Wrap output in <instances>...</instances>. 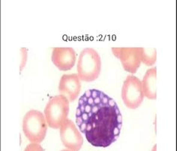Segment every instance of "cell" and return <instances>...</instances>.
Instances as JSON below:
<instances>
[{
  "mask_svg": "<svg viewBox=\"0 0 177 151\" xmlns=\"http://www.w3.org/2000/svg\"><path fill=\"white\" fill-rule=\"evenodd\" d=\"M88 123L92 126L91 131L84 133L88 141L93 146L107 147L119 136L122 117L117 106H104L90 117Z\"/></svg>",
  "mask_w": 177,
  "mask_h": 151,
  "instance_id": "cell-1",
  "label": "cell"
},
{
  "mask_svg": "<svg viewBox=\"0 0 177 151\" xmlns=\"http://www.w3.org/2000/svg\"><path fill=\"white\" fill-rule=\"evenodd\" d=\"M102 61L98 52L93 48H85L79 56L77 75L80 80L91 82L99 78Z\"/></svg>",
  "mask_w": 177,
  "mask_h": 151,
  "instance_id": "cell-2",
  "label": "cell"
},
{
  "mask_svg": "<svg viewBox=\"0 0 177 151\" xmlns=\"http://www.w3.org/2000/svg\"><path fill=\"white\" fill-rule=\"evenodd\" d=\"M47 131V121L42 112L37 110L26 112L23 120V132L31 143L42 142Z\"/></svg>",
  "mask_w": 177,
  "mask_h": 151,
  "instance_id": "cell-3",
  "label": "cell"
},
{
  "mask_svg": "<svg viewBox=\"0 0 177 151\" xmlns=\"http://www.w3.org/2000/svg\"><path fill=\"white\" fill-rule=\"evenodd\" d=\"M69 113V101L63 95H56L51 97L44 109L47 124L50 128H60Z\"/></svg>",
  "mask_w": 177,
  "mask_h": 151,
  "instance_id": "cell-4",
  "label": "cell"
},
{
  "mask_svg": "<svg viewBox=\"0 0 177 151\" xmlns=\"http://www.w3.org/2000/svg\"><path fill=\"white\" fill-rule=\"evenodd\" d=\"M122 99L128 108L136 109L144 99L142 82L134 75L128 76L122 88Z\"/></svg>",
  "mask_w": 177,
  "mask_h": 151,
  "instance_id": "cell-5",
  "label": "cell"
},
{
  "mask_svg": "<svg viewBox=\"0 0 177 151\" xmlns=\"http://www.w3.org/2000/svg\"><path fill=\"white\" fill-rule=\"evenodd\" d=\"M112 52L127 72L136 73L141 64L140 47H113Z\"/></svg>",
  "mask_w": 177,
  "mask_h": 151,
  "instance_id": "cell-6",
  "label": "cell"
},
{
  "mask_svg": "<svg viewBox=\"0 0 177 151\" xmlns=\"http://www.w3.org/2000/svg\"><path fill=\"white\" fill-rule=\"evenodd\" d=\"M60 138L67 149L79 151L83 144V136L71 120L67 118L60 128Z\"/></svg>",
  "mask_w": 177,
  "mask_h": 151,
  "instance_id": "cell-7",
  "label": "cell"
},
{
  "mask_svg": "<svg viewBox=\"0 0 177 151\" xmlns=\"http://www.w3.org/2000/svg\"><path fill=\"white\" fill-rule=\"evenodd\" d=\"M51 60L59 70H70L75 64L76 53L71 47H54Z\"/></svg>",
  "mask_w": 177,
  "mask_h": 151,
  "instance_id": "cell-8",
  "label": "cell"
},
{
  "mask_svg": "<svg viewBox=\"0 0 177 151\" xmlns=\"http://www.w3.org/2000/svg\"><path fill=\"white\" fill-rule=\"evenodd\" d=\"M81 89V82L78 75L76 73L62 76L59 84V91L70 102L77 99Z\"/></svg>",
  "mask_w": 177,
  "mask_h": 151,
  "instance_id": "cell-9",
  "label": "cell"
},
{
  "mask_svg": "<svg viewBox=\"0 0 177 151\" xmlns=\"http://www.w3.org/2000/svg\"><path fill=\"white\" fill-rule=\"evenodd\" d=\"M157 68L153 67L147 70L143 76L142 82V88L144 97L149 100H156L157 98Z\"/></svg>",
  "mask_w": 177,
  "mask_h": 151,
  "instance_id": "cell-10",
  "label": "cell"
},
{
  "mask_svg": "<svg viewBox=\"0 0 177 151\" xmlns=\"http://www.w3.org/2000/svg\"><path fill=\"white\" fill-rule=\"evenodd\" d=\"M141 62L146 66H152L154 64L157 58V53L155 48H145L140 47Z\"/></svg>",
  "mask_w": 177,
  "mask_h": 151,
  "instance_id": "cell-11",
  "label": "cell"
},
{
  "mask_svg": "<svg viewBox=\"0 0 177 151\" xmlns=\"http://www.w3.org/2000/svg\"><path fill=\"white\" fill-rule=\"evenodd\" d=\"M24 151H44L42 147L37 143H31L26 146Z\"/></svg>",
  "mask_w": 177,
  "mask_h": 151,
  "instance_id": "cell-12",
  "label": "cell"
},
{
  "mask_svg": "<svg viewBox=\"0 0 177 151\" xmlns=\"http://www.w3.org/2000/svg\"><path fill=\"white\" fill-rule=\"evenodd\" d=\"M20 53H21L22 58H21V63H20V71L23 69L25 67L26 62V58H27V50L26 48H21L20 49Z\"/></svg>",
  "mask_w": 177,
  "mask_h": 151,
  "instance_id": "cell-13",
  "label": "cell"
},
{
  "mask_svg": "<svg viewBox=\"0 0 177 151\" xmlns=\"http://www.w3.org/2000/svg\"><path fill=\"white\" fill-rule=\"evenodd\" d=\"M109 99H110V97H108L107 94H105V95H104V97L102 98V100H101V103H102L104 106H109V105H108Z\"/></svg>",
  "mask_w": 177,
  "mask_h": 151,
  "instance_id": "cell-14",
  "label": "cell"
},
{
  "mask_svg": "<svg viewBox=\"0 0 177 151\" xmlns=\"http://www.w3.org/2000/svg\"><path fill=\"white\" fill-rule=\"evenodd\" d=\"M91 92H92V95H91L92 98L96 99V97H99V95H100L101 91H99V90H96V89H92Z\"/></svg>",
  "mask_w": 177,
  "mask_h": 151,
  "instance_id": "cell-15",
  "label": "cell"
},
{
  "mask_svg": "<svg viewBox=\"0 0 177 151\" xmlns=\"http://www.w3.org/2000/svg\"><path fill=\"white\" fill-rule=\"evenodd\" d=\"M87 123L88 122H84V121H83V124H82L81 125H80V127H79V129H80V131L81 132L85 133V132H86V126H87Z\"/></svg>",
  "mask_w": 177,
  "mask_h": 151,
  "instance_id": "cell-16",
  "label": "cell"
},
{
  "mask_svg": "<svg viewBox=\"0 0 177 151\" xmlns=\"http://www.w3.org/2000/svg\"><path fill=\"white\" fill-rule=\"evenodd\" d=\"M81 117H82V118H83V121H84V122H88V121H89V119H90V116H89V114L84 112V113L82 114Z\"/></svg>",
  "mask_w": 177,
  "mask_h": 151,
  "instance_id": "cell-17",
  "label": "cell"
},
{
  "mask_svg": "<svg viewBox=\"0 0 177 151\" xmlns=\"http://www.w3.org/2000/svg\"><path fill=\"white\" fill-rule=\"evenodd\" d=\"M92 107H93V106H90L89 104L85 105V112L87 114L90 113V112H92Z\"/></svg>",
  "mask_w": 177,
  "mask_h": 151,
  "instance_id": "cell-18",
  "label": "cell"
},
{
  "mask_svg": "<svg viewBox=\"0 0 177 151\" xmlns=\"http://www.w3.org/2000/svg\"><path fill=\"white\" fill-rule=\"evenodd\" d=\"M108 105H109V106H111V107H115L116 106H117V103H116V102L114 101L112 98H111V97H110V99H109Z\"/></svg>",
  "mask_w": 177,
  "mask_h": 151,
  "instance_id": "cell-19",
  "label": "cell"
},
{
  "mask_svg": "<svg viewBox=\"0 0 177 151\" xmlns=\"http://www.w3.org/2000/svg\"><path fill=\"white\" fill-rule=\"evenodd\" d=\"M83 118H82V117H78V118H76V123H77V125L78 126V127H80V126L83 124Z\"/></svg>",
  "mask_w": 177,
  "mask_h": 151,
  "instance_id": "cell-20",
  "label": "cell"
},
{
  "mask_svg": "<svg viewBox=\"0 0 177 151\" xmlns=\"http://www.w3.org/2000/svg\"><path fill=\"white\" fill-rule=\"evenodd\" d=\"M99 106H93V107H92V113L93 114H96L98 112H99Z\"/></svg>",
  "mask_w": 177,
  "mask_h": 151,
  "instance_id": "cell-21",
  "label": "cell"
},
{
  "mask_svg": "<svg viewBox=\"0 0 177 151\" xmlns=\"http://www.w3.org/2000/svg\"><path fill=\"white\" fill-rule=\"evenodd\" d=\"M87 104H89L90 106H95L94 105V99L92 98V97H90V98H88L87 100Z\"/></svg>",
  "mask_w": 177,
  "mask_h": 151,
  "instance_id": "cell-22",
  "label": "cell"
},
{
  "mask_svg": "<svg viewBox=\"0 0 177 151\" xmlns=\"http://www.w3.org/2000/svg\"><path fill=\"white\" fill-rule=\"evenodd\" d=\"M83 95H84L85 97H86L87 99L90 98V97H91V95H92L91 90H88V91H86V92H85V94H83Z\"/></svg>",
  "mask_w": 177,
  "mask_h": 151,
  "instance_id": "cell-23",
  "label": "cell"
},
{
  "mask_svg": "<svg viewBox=\"0 0 177 151\" xmlns=\"http://www.w3.org/2000/svg\"><path fill=\"white\" fill-rule=\"evenodd\" d=\"M82 112L80 111V108L77 107V109H76V118H78V117H81L82 115Z\"/></svg>",
  "mask_w": 177,
  "mask_h": 151,
  "instance_id": "cell-24",
  "label": "cell"
},
{
  "mask_svg": "<svg viewBox=\"0 0 177 151\" xmlns=\"http://www.w3.org/2000/svg\"><path fill=\"white\" fill-rule=\"evenodd\" d=\"M101 103V98L99 97H96V99H94V105L95 106H99Z\"/></svg>",
  "mask_w": 177,
  "mask_h": 151,
  "instance_id": "cell-25",
  "label": "cell"
},
{
  "mask_svg": "<svg viewBox=\"0 0 177 151\" xmlns=\"http://www.w3.org/2000/svg\"><path fill=\"white\" fill-rule=\"evenodd\" d=\"M78 104H79V106H80V105H86V103L84 102V100H83V99L82 98V97H80V99H79Z\"/></svg>",
  "mask_w": 177,
  "mask_h": 151,
  "instance_id": "cell-26",
  "label": "cell"
},
{
  "mask_svg": "<svg viewBox=\"0 0 177 151\" xmlns=\"http://www.w3.org/2000/svg\"><path fill=\"white\" fill-rule=\"evenodd\" d=\"M78 107L80 108V111L82 112V113H84L85 112V105H80V106H78Z\"/></svg>",
  "mask_w": 177,
  "mask_h": 151,
  "instance_id": "cell-27",
  "label": "cell"
},
{
  "mask_svg": "<svg viewBox=\"0 0 177 151\" xmlns=\"http://www.w3.org/2000/svg\"><path fill=\"white\" fill-rule=\"evenodd\" d=\"M81 97H82V98H83V100H84V102H85V103H86V104H87V100H88V99H87V98H86V97H85V96H84V95H82V96H81Z\"/></svg>",
  "mask_w": 177,
  "mask_h": 151,
  "instance_id": "cell-28",
  "label": "cell"
},
{
  "mask_svg": "<svg viewBox=\"0 0 177 151\" xmlns=\"http://www.w3.org/2000/svg\"><path fill=\"white\" fill-rule=\"evenodd\" d=\"M156 145H155V147H153V149H152V151H156Z\"/></svg>",
  "mask_w": 177,
  "mask_h": 151,
  "instance_id": "cell-29",
  "label": "cell"
},
{
  "mask_svg": "<svg viewBox=\"0 0 177 151\" xmlns=\"http://www.w3.org/2000/svg\"><path fill=\"white\" fill-rule=\"evenodd\" d=\"M62 151H72V150H68V149H65V150H62Z\"/></svg>",
  "mask_w": 177,
  "mask_h": 151,
  "instance_id": "cell-30",
  "label": "cell"
}]
</instances>
